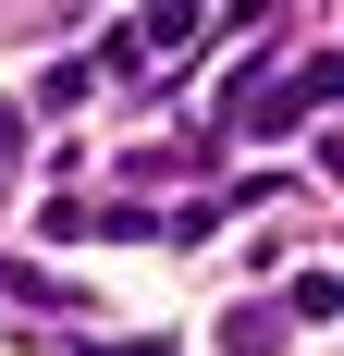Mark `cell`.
<instances>
[{"mask_svg":"<svg viewBox=\"0 0 344 356\" xmlns=\"http://www.w3.org/2000/svg\"><path fill=\"white\" fill-rule=\"evenodd\" d=\"M185 37H197V0H148L136 13V49H185Z\"/></svg>","mask_w":344,"mask_h":356,"instance_id":"obj_1","label":"cell"},{"mask_svg":"<svg viewBox=\"0 0 344 356\" xmlns=\"http://www.w3.org/2000/svg\"><path fill=\"white\" fill-rule=\"evenodd\" d=\"M86 356H172V344H86Z\"/></svg>","mask_w":344,"mask_h":356,"instance_id":"obj_3","label":"cell"},{"mask_svg":"<svg viewBox=\"0 0 344 356\" xmlns=\"http://www.w3.org/2000/svg\"><path fill=\"white\" fill-rule=\"evenodd\" d=\"M271 344H283L271 307H234V320H221V356H271Z\"/></svg>","mask_w":344,"mask_h":356,"instance_id":"obj_2","label":"cell"}]
</instances>
